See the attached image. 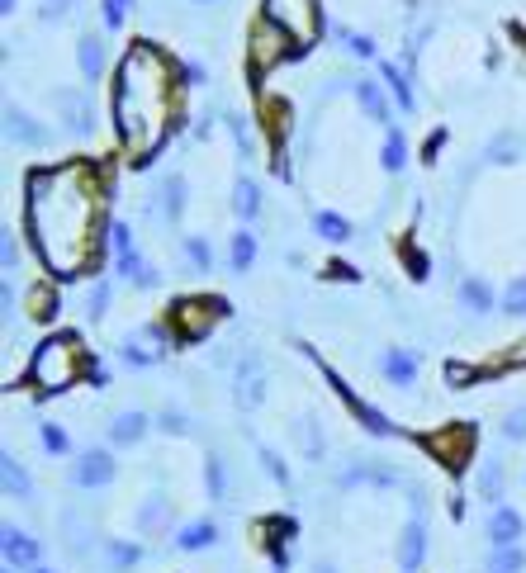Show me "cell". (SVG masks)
Here are the masks:
<instances>
[{
  "mask_svg": "<svg viewBox=\"0 0 526 573\" xmlns=\"http://www.w3.org/2000/svg\"><path fill=\"white\" fill-rule=\"evenodd\" d=\"M109 195H114L109 171L86 157L34 166L24 176V237L57 280L95 275L109 237Z\"/></svg>",
  "mask_w": 526,
  "mask_h": 573,
  "instance_id": "1",
  "label": "cell"
},
{
  "mask_svg": "<svg viewBox=\"0 0 526 573\" xmlns=\"http://www.w3.org/2000/svg\"><path fill=\"white\" fill-rule=\"evenodd\" d=\"M181 90H185L181 67L157 43H147V38L128 43V53L114 67V100H109L114 133H119L128 166H147L176 138V128H181V114H176Z\"/></svg>",
  "mask_w": 526,
  "mask_h": 573,
  "instance_id": "2",
  "label": "cell"
},
{
  "mask_svg": "<svg viewBox=\"0 0 526 573\" xmlns=\"http://www.w3.org/2000/svg\"><path fill=\"white\" fill-rule=\"evenodd\" d=\"M91 351L81 346L76 332H53L34 346V356L24 365V384L34 394H67L81 375H91Z\"/></svg>",
  "mask_w": 526,
  "mask_h": 573,
  "instance_id": "3",
  "label": "cell"
},
{
  "mask_svg": "<svg viewBox=\"0 0 526 573\" xmlns=\"http://www.w3.org/2000/svg\"><path fill=\"white\" fill-rule=\"evenodd\" d=\"M223 318H228V304H223V299H214V294H181V299L166 304L162 323L171 327L176 346H195V341L209 337Z\"/></svg>",
  "mask_w": 526,
  "mask_h": 573,
  "instance_id": "4",
  "label": "cell"
},
{
  "mask_svg": "<svg viewBox=\"0 0 526 573\" xmlns=\"http://www.w3.org/2000/svg\"><path fill=\"white\" fill-rule=\"evenodd\" d=\"M261 15L290 34L294 53H309L323 38V0H261Z\"/></svg>",
  "mask_w": 526,
  "mask_h": 573,
  "instance_id": "5",
  "label": "cell"
},
{
  "mask_svg": "<svg viewBox=\"0 0 526 573\" xmlns=\"http://www.w3.org/2000/svg\"><path fill=\"white\" fill-rule=\"evenodd\" d=\"M261 133H266V166H271L275 180H294L290 166V105L275 100V95H261Z\"/></svg>",
  "mask_w": 526,
  "mask_h": 573,
  "instance_id": "6",
  "label": "cell"
},
{
  "mask_svg": "<svg viewBox=\"0 0 526 573\" xmlns=\"http://www.w3.org/2000/svg\"><path fill=\"white\" fill-rule=\"evenodd\" d=\"M418 446L427 450V455H432L436 465L451 469V474H465V465H470L474 446H479V427H474V422H451V427L418 436Z\"/></svg>",
  "mask_w": 526,
  "mask_h": 573,
  "instance_id": "7",
  "label": "cell"
},
{
  "mask_svg": "<svg viewBox=\"0 0 526 573\" xmlns=\"http://www.w3.org/2000/svg\"><path fill=\"white\" fill-rule=\"evenodd\" d=\"M299 351H309V346H299ZM309 360L318 365V375L327 379V389L342 398V408L351 412V417H356V422H361V427L370 431V436H380V441H384V436H399V427H394V422H389V417H384L380 408H370V403H365V398L356 394V389H351V384H346V379L337 375L332 365H327V360H318V351H309Z\"/></svg>",
  "mask_w": 526,
  "mask_h": 573,
  "instance_id": "8",
  "label": "cell"
},
{
  "mask_svg": "<svg viewBox=\"0 0 526 573\" xmlns=\"http://www.w3.org/2000/svg\"><path fill=\"white\" fill-rule=\"evenodd\" d=\"M285 53H294L290 34H285L280 24H271L266 15L252 19V29H247V67H252V81H261L271 67H280Z\"/></svg>",
  "mask_w": 526,
  "mask_h": 573,
  "instance_id": "9",
  "label": "cell"
},
{
  "mask_svg": "<svg viewBox=\"0 0 526 573\" xmlns=\"http://www.w3.org/2000/svg\"><path fill=\"white\" fill-rule=\"evenodd\" d=\"M413 512L403 521L399 540H394V559H399V573H422V559H427V498H422V488H413V502H408Z\"/></svg>",
  "mask_w": 526,
  "mask_h": 573,
  "instance_id": "10",
  "label": "cell"
},
{
  "mask_svg": "<svg viewBox=\"0 0 526 573\" xmlns=\"http://www.w3.org/2000/svg\"><path fill=\"white\" fill-rule=\"evenodd\" d=\"M256 545L266 550V559H271V573H290V540L299 536V521L294 517H261L252 526Z\"/></svg>",
  "mask_w": 526,
  "mask_h": 573,
  "instance_id": "11",
  "label": "cell"
},
{
  "mask_svg": "<svg viewBox=\"0 0 526 573\" xmlns=\"http://www.w3.org/2000/svg\"><path fill=\"white\" fill-rule=\"evenodd\" d=\"M266 389H271V379H266V365L256 351H242L237 356V370H233V403L242 412H252L266 403Z\"/></svg>",
  "mask_w": 526,
  "mask_h": 573,
  "instance_id": "12",
  "label": "cell"
},
{
  "mask_svg": "<svg viewBox=\"0 0 526 573\" xmlns=\"http://www.w3.org/2000/svg\"><path fill=\"white\" fill-rule=\"evenodd\" d=\"M53 109H57V119L67 124V133H72V138H95V105H91V90L57 86V90H53Z\"/></svg>",
  "mask_w": 526,
  "mask_h": 573,
  "instance_id": "13",
  "label": "cell"
},
{
  "mask_svg": "<svg viewBox=\"0 0 526 573\" xmlns=\"http://www.w3.org/2000/svg\"><path fill=\"white\" fill-rule=\"evenodd\" d=\"M119 479V465H114V450L105 446H91V450H81L76 455V469H72V484L76 488H109Z\"/></svg>",
  "mask_w": 526,
  "mask_h": 573,
  "instance_id": "14",
  "label": "cell"
},
{
  "mask_svg": "<svg viewBox=\"0 0 526 573\" xmlns=\"http://www.w3.org/2000/svg\"><path fill=\"white\" fill-rule=\"evenodd\" d=\"M5 138L15 147H48L57 138L48 124H38L29 109H19V105H5Z\"/></svg>",
  "mask_w": 526,
  "mask_h": 573,
  "instance_id": "15",
  "label": "cell"
},
{
  "mask_svg": "<svg viewBox=\"0 0 526 573\" xmlns=\"http://www.w3.org/2000/svg\"><path fill=\"white\" fill-rule=\"evenodd\" d=\"M0 555H5V569H38L43 545L19 526H0Z\"/></svg>",
  "mask_w": 526,
  "mask_h": 573,
  "instance_id": "16",
  "label": "cell"
},
{
  "mask_svg": "<svg viewBox=\"0 0 526 573\" xmlns=\"http://www.w3.org/2000/svg\"><path fill=\"white\" fill-rule=\"evenodd\" d=\"M114 275H119V280H128L133 289H157V285H162V270L152 266V261H147L138 247L124 251V256H114Z\"/></svg>",
  "mask_w": 526,
  "mask_h": 573,
  "instance_id": "17",
  "label": "cell"
},
{
  "mask_svg": "<svg viewBox=\"0 0 526 573\" xmlns=\"http://www.w3.org/2000/svg\"><path fill=\"white\" fill-rule=\"evenodd\" d=\"M484 531H489V545H493V550H503V545H517V540H522L526 521H522V512H517V507L498 502V507L489 512V526H484Z\"/></svg>",
  "mask_w": 526,
  "mask_h": 573,
  "instance_id": "18",
  "label": "cell"
},
{
  "mask_svg": "<svg viewBox=\"0 0 526 573\" xmlns=\"http://www.w3.org/2000/svg\"><path fill=\"white\" fill-rule=\"evenodd\" d=\"M380 375L394 384V389H413V379H418V351H408V346H389L380 356Z\"/></svg>",
  "mask_w": 526,
  "mask_h": 573,
  "instance_id": "19",
  "label": "cell"
},
{
  "mask_svg": "<svg viewBox=\"0 0 526 573\" xmlns=\"http://www.w3.org/2000/svg\"><path fill=\"white\" fill-rule=\"evenodd\" d=\"M181 555H200V550H214L218 545V521L214 517H195L185 521L181 531H176V540H171Z\"/></svg>",
  "mask_w": 526,
  "mask_h": 573,
  "instance_id": "20",
  "label": "cell"
},
{
  "mask_svg": "<svg viewBox=\"0 0 526 573\" xmlns=\"http://www.w3.org/2000/svg\"><path fill=\"white\" fill-rule=\"evenodd\" d=\"M147 431H152V417L138 408H124L109 417V441H114V446H138Z\"/></svg>",
  "mask_w": 526,
  "mask_h": 573,
  "instance_id": "21",
  "label": "cell"
},
{
  "mask_svg": "<svg viewBox=\"0 0 526 573\" xmlns=\"http://www.w3.org/2000/svg\"><path fill=\"white\" fill-rule=\"evenodd\" d=\"M76 67H81V76L95 86V81L105 76V67H109L105 38H100V34H81V38H76Z\"/></svg>",
  "mask_w": 526,
  "mask_h": 573,
  "instance_id": "22",
  "label": "cell"
},
{
  "mask_svg": "<svg viewBox=\"0 0 526 573\" xmlns=\"http://www.w3.org/2000/svg\"><path fill=\"white\" fill-rule=\"evenodd\" d=\"M0 488H5V498H15V502H34V493H38L34 479H29V469L19 465L10 450L0 455Z\"/></svg>",
  "mask_w": 526,
  "mask_h": 573,
  "instance_id": "23",
  "label": "cell"
},
{
  "mask_svg": "<svg viewBox=\"0 0 526 573\" xmlns=\"http://www.w3.org/2000/svg\"><path fill=\"white\" fill-rule=\"evenodd\" d=\"M166 521H171V502H166V493H147L143 507H138V517H133V531H138V536H162Z\"/></svg>",
  "mask_w": 526,
  "mask_h": 573,
  "instance_id": "24",
  "label": "cell"
},
{
  "mask_svg": "<svg viewBox=\"0 0 526 573\" xmlns=\"http://www.w3.org/2000/svg\"><path fill=\"white\" fill-rule=\"evenodd\" d=\"M119 360L133 365V370H152V365H162V360H166V351H162V346H152L143 332H128V337L119 341Z\"/></svg>",
  "mask_w": 526,
  "mask_h": 573,
  "instance_id": "25",
  "label": "cell"
},
{
  "mask_svg": "<svg viewBox=\"0 0 526 573\" xmlns=\"http://www.w3.org/2000/svg\"><path fill=\"white\" fill-rule=\"evenodd\" d=\"M294 441H299V450H304V460H323L327 455V436H323V422L313 417V412H299L294 417Z\"/></svg>",
  "mask_w": 526,
  "mask_h": 573,
  "instance_id": "26",
  "label": "cell"
},
{
  "mask_svg": "<svg viewBox=\"0 0 526 573\" xmlns=\"http://www.w3.org/2000/svg\"><path fill=\"white\" fill-rule=\"evenodd\" d=\"M185 195H190V185H185L181 171H171V176H166L162 185H157V199H162L166 223H181V214H185Z\"/></svg>",
  "mask_w": 526,
  "mask_h": 573,
  "instance_id": "27",
  "label": "cell"
},
{
  "mask_svg": "<svg viewBox=\"0 0 526 573\" xmlns=\"http://www.w3.org/2000/svg\"><path fill=\"white\" fill-rule=\"evenodd\" d=\"M57 308H62V299H57L53 280H38V285L29 289V304H24V313H29L34 323H53Z\"/></svg>",
  "mask_w": 526,
  "mask_h": 573,
  "instance_id": "28",
  "label": "cell"
},
{
  "mask_svg": "<svg viewBox=\"0 0 526 573\" xmlns=\"http://www.w3.org/2000/svg\"><path fill=\"white\" fill-rule=\"evenodd\" d=\"M351 95H356V105H361L375 124H389V105H384L380 81H370V76H365V81H351Z\"/></svg>",
  "mask_w": 526,
  "mask_h": 573,
  "instance_id": "29",
  "label": "cell"
},
{
  "mask_svg": "<svg viewBox=\"0 0 526 573\" xmlns=\"http://www.w3.org/2000/svg\"><path fill=\"white\" fill-rule=\"evenodd\" d=\"M460 304H465V313H474V318H484V313H493V289L479 280V275H465L460 280Z\"/></svg>",
  "mask_w": 526,
  "mask_h": 573,
  "instance_id": "30",
  "label": "cell"
},
{
  "mask_svg": "<svg viewBox=\"0 0 526 573\" xmlns=\"http://www.w3.org/2000/svg\"><path fill=\"white\" fill-rule=\"evenodd\" d=\"M228 266H233V275H247V270L256 266V233L252 228H237V233L228 237Z\"/></svg>",
  "mask_w": 526,
  "mask_h": 573,
  "instance_id": "31",
  "label": "cell"
},
{
  "mask_svg": "<svg viewBox=\"0 0 526 573\" xmlns=\"http://www.w3.org/2000/svg\"><path fill=\"white\" fill-rule=\"evenodd\" d=\"M233 209L242 223H252V218H261V185H256L252 176H237L233 180Z\"/></svg>",
  "mask_w": 526,
  "mask_h": 573,
  "instance_id": "32",
  "label": "cell"
},
{
  "mask_svg": "<svg viewBox=\"0 0 526 573\" xmlns=\"http://www.w3.org/2000/svg\"><path fill=\"white\" fill-rule=\"evenodd\" d=\"M100 550H105L109 573H128L143 559V545H138V540H100Z\"/></svg>",
  "mask_w": 526,
  "mask_h": 573,
  "instance_id": "33",
  "label": "cell"
},
{
  "mask_svg": "<svg viewBox=\"0 0 526 573\" xmlns=\"http://www.w3.org/2000/svg\"><path fill=\"white\" fill-rule=\"evenodd\" d=\"M380 166H384V171H394V176H399L403 166H408V138H403V128H384Z\"/></svg>",
  "mask_w": 526,
  "mask_h": 573,
  "instance_id": "34",
  "label": "cell"
},
{
  "mask_svg": "<svg viewBox=\"0 0 526 573\" xmlns=\"http://www.w3.org/2000/svg\"><path fill=\"white\" fill-rule=\"evenodd\" d=\"M181 251H185V261H190L195 275H209V270H214V247H209V237L204 233H185Z\"/></svg>",
  "mask_w": 526,
  "mask_h": 573,
  "instance_id": "35",
  "label": "cell"
},
{
  "mask_svg": "<svg viewBox=\"0 0 526 573\" xmlns=\"http://www.w3.org/2000/svg\"><path fill=\"white\" fill-rule=\"evenodd\" d=\"M313 233L323 237V242H332V247H342V242H351V223L342 214H332V209H318L313 214Z\"/></svg>",
  "mask_w": 526,
  "mask_h": 573,
  "instance_id": "36",
  "label": "cell"
},
{
  "mask_svg": "<svg viewBox=\"0 0 526 573\" xmlns=\"http://www.w3.org/2000/svg\"><path fill=\"white\" fill-rule=\"evenodd\" d=\"M380 81L394 90L399 109H413V105H418V95H413V86H408V76H403L399 62H389V57H384V62H380Z\"/></svg>",
  "mask_w": 526,
  "mask_h": 573,
  "instance_id": "37",
  "label": "cell"
},
{
  "mask_svg": "<svg viewBox=\"0 0 526 573\" xmlns=\"http://www.w3.org/2000/svg\"><path fill=\"white\" fill-rule=\"evenodd\" d=\"M62 540H67L72 555H86V545H91V526H86V517H81L76 507L62 512Z\"/></svg>",
  "mask_w": 526,
  "mask_h": 573,
  "instance_id": "38",
  "label": "cell"
},
{
  "mask_svg": "<svg viewBox=\"0 0 526 573\" xmlns=\"http://www.w3.org/2000/svg\"><path fill=\"white\" fill-rule=\"evenodd\" d=\"M474 493H479V498H484V502H493V507L503 502V465H498V460H484V465H479V479H474Z\"/></svg>",
  "mask_w": 526,
  "mask_h": 573,
  "instance_id": "39",
  "label": "cell"
},
{
  "mask_svg": "<svg viewBox=\"0 0 526 573\" xmlns=\"http://www.w3.org/2000/svg\"><path fill=\"white\" fill-rule=\"evenodd\" d=\"M484 573H526V550H522V545L489 550V559H484Z\"/></svg>",
  "mask_w": 526,
  "mask_h": 573,
  "instance_id": "40",
  "label": "cell"
},
{
  "mask_svg": "<svg viewBox=\"0 0 526 573\" xmlns=\"http://www.w3.org/2000/svg\"><path fill=\"white\" fill-rule=\"evenodd\" d=\"M498 308H503L508 318H526V275H512L508 289L498 294Z\"/></svg>",
  "mask_w": 526,
  "mask_h": 573,
  "instance_id": "41",
  "label": "cell"
},
{
  "mask_svg": "<svg viewBox=\"0 0 526 573\" xmlns=\"http://www.w3.org/2000/svg\"><path fill=\"white\" fill-rule=\"evenodd\" d=\"M256 460H261V469H266V479H275L280 488H290V465L275 455V446H266V441H256Z\"/></svg>",
  "mask_w": 526,
  "mask_h": 573,
  "instance_id": "42",
  "label": "cell"
},
{
  "mask_svg": "<svg viewBox=\"0 0 526 573\" xmlns=\"http://www.w3.org/2000/svg\"><path fill=\"white\" fill-rule=\"evenodd\" d=\"M204 484H209V498L214 502L228 498V465H223V455H209V460H204Z\"/></svg>",
  "mask_w": 526,
  "mask_h": 573,
  "instance_id": "43",
  "label": "cell"
},
{
  "mask_svg": "<svg viewBox=\"0 0 526 573\" xmlns=\"http://www.w3.org/2000/svg\"><path fill=\"white\" fill-rule=\"evenodd\" d=\"M38 446L48 450V455H67V450H72V436H67L62 422H43V427H38Z\"/></svg>",
  "mask_w": 526,
  "mask_h": 573,
  "instance_id": "44",
  "label": "cell"
},
{
  "mask_svg": "<svg viewBox=\"0 0 526 573\" xmlns=\"http://www.w3.org/2000/svg\"><path fill=\"white\" fill-rule=\"evenodd\" d=\"M0 270H5V280H15V270H19V237H15V228H0Z\"/></svg>",
  "mask_w": 526,
  "mask_h": 573,
  "instance_id": "45",
  "label": "cell"
},
{
  "mask_svg": "<svg viewBox=\"0 0 526 573\" xmlns=\"http://www.w3.org/2000/svg\"><path fill=\"white\" fill-rule=\"evenodd\" d=\"M399 256H403V266H408V275H413V280H427V275H432V261H427V256H422V251L413 247L408 237L399 242Z\"/></svg>",
  "mask_w": 526,
  "mask_h": 573,
  "instance_id": "46",
  "label": "cell"
},
{
  "mask_svg": "<svg viewBox=\"0 0 526 573\" xmlns=\"http://www.w3.org/2000/svg\"><path fill=\"white\" fill-rule=\"evenodd\" d=\"M105 308H109V280H91V289H86V318L100 323Z\"/></svg>",
  "mask_w": 526,
  "mask_h": 573,
  "instance_id": "47",
  "label": "cell"
},
{
  "mask_svg": "<svg viewBox=\"0 0 526 573\" xmlns=\"http://www.w3.org/2000/svg\"><path fill=\"white\" fill-rule=\"evenodd\" d=\"M489 162L493 166H512L517 162V133H498L489 143Z\"/></svg>",
  "mask_w": 526,
  "mask_h": 573,
  "instance_id": "48",
  "label": "cell"
},
{
  "mask_svg": "<svg viewBox=\"0 0 526 573\" xmlns=\"http://www.w3.org/2000/svg\"><path fill=\"white\" fill-rule=\"evenodd\" d=\"M133 247H138L133 228H128L124 218H114V223H109V251H114V256H124V251H133Z\"/></svg>",
  "mask_w": 526,
  "mask_h": 573,
  "instance_id": "49",
  "label": "cell"
},
{
  "mask_svg": "<svg viewBox=\"0 0 526 573\" xmlns=\"http://www.w3.org/2000/svg\"><path fill=\"white\" fill-rule=\"evenodd\" d=\"M337 38L346 43V53H351V57H375V38H370V34H356V29H337Z\"/></svg>",
  "mask_w": 526,
  "mask_h": 573,
  "instance_id": "50",
  "label": "cell"
},
{
  "mask_svg": "<svg viewBox=\"0 0 526 573\" xmlns=\"http://www.w3.org/2000/svg\"><path fill=\"white\" fill-rule=\"evenodd\" d=\"M157 431H166V436H185V431H190V417H185L181 408H162L157 412Z\"/></svg>",
  "mask_w": 526,
  "mask_h": 573,
  "instance_id": "51",
  "label": "cell"
},
{
  "mask_svg": "<svg viewBox=\"0 0 526 573\" xmlns=\"http://www.w3.org/2000/svg\"><path fill=\"white\" fill-rule=\"evenodd\" d=\"M76 10H81V0H43V19H53V24L72 19Z\"/></svg>",
  "mask_w": 526,
  "mask_h": 573,
  "instance_id": "52",
  "label": "cell"
},
{
  "mask_svg": "<svg viewBox=\"0 0 526 573\" xmlns=\"http://www.w3.org/2000/svg\"><path fill=\"white\" fill-rule=\"evenodd\" d=\"M503 441H526V408H512L503 417Z\"/></svg>",
  "mask_w": 526,
  "mask_h": 573,
  "instance_id": "53",
  "label": "cell"
},
{
  "mask_svg": "<svg viewBox=\"0 0 526 573\" xmlns=\"http://www.w3.org/2000/svg\"><path fill=\"white\" fill-rule=\"evenodd\" d=\"M100 10H105V29H119V24H124V10H133V0H105Z\"/></svg>",
  "mask_w": 526,
  "mask_h": 573,
  "instance_id": "54",
  "label": "cell"
},
{
  "mask_svg": "<svg viewBox=\"0 0 526 573\" xmlns=\"http://www.w3.org/2000/svg\"><path fill=\"white\" fill-rule=\"evenodd\" d=\"M498 370H526V337L517 341V346H508V351H503Z\"/></svg>",
  "mask_w": 526,
  "mask_h": 573,
  "instance_id": "55",
  "label": "cell"
},
{
  "mask_svg": "<svg viewBox=\"0 0 526 573\" xmlns=\"http://www.w3.org/2000/svg\"><path fill=\"white\" fill-rule=\"evenodd\" d=\"M200 81H209V72H204L200 62H181V86H185V90H195Z\"/></svg>",
  "mask_w": 526,
  "mask_h": 573,
  "instance_id": "56",
  "label": "cell"
},
{
  "mask_svg": "<svg viewBox=\"0 0 526 573\" xmlns=\"http://www.w3.org/2000/svg\"><path fill=\"white\" fill-rule=\"evenodd\" d=\"M441 143H446V128H436L432 138H427V143H422V162H427V166H432L436 157H441Z\"/></svg>",
  "mask_w": 526,
  "mask_h": 573,
  "instance_id": "57",
  "label": "cell"
},
{
  "mask_svg": "<svg viewBox=\"0 0 526 573\" xmlns=\"http://www.w3.org/2000/svg\"><path fill=\"white\" fill-rule=\"evenodd\" d=\"M327 280H361V270L356 266H346V261H327Z\"/></svg>",
  "mask_w": 526,
  "mask_h": 573,
  "instance_id": "58",
  "label": "cell"
},
{
  "mask_svg": "<svg viewBox=\"0 0 526 573\" xmlns=\"http://www.w3.org/2000/svg\"><path fill=\"white\" fill-rule=\"evenodd\" d=\"M313 573H337V564H332V559H318V564H313Z\"/></svg>",
  "mask_w": 526,
  "mask_h": 573,
  "instance_id": "59",
  "label": "cell"
},
{
  "mask_svg": "<svg viewBox=\"0 0 526 573\" xmlns=\"http://www.w3.org/2000/svg\"><path fill=\"white\" fill-rule=\"evenodd\" d=\"M15 5L19 0H0V15H15Z\"/></svg>",
  "mask_w": 526,
  "mask_h": 573,
  "instance_id": "60",
  "label": "cell"
},
{
  "mask_svg": "<svg viewBox=\"0 0 526 573\" xmlns=\"http://www.w3.org/2000/svg\"><path fill=\"white\" fill-rule=\"evenodd\" d=\"M29 573H57V569H43V564H38V569H29Z\"/></svg>",
  "mask_w": 526,
  "mask_h": 573,
  "instance_id": "61",
  "label": "cell"
},
{
  "mask_svg": "<svg viewBox=\"0 0 526 573\" xmlns=\"http://www.w3.org/2000/svg\"><path fill=\"white\" fill-rule=\"evenodd\" d=\"M195 5H209V0H195Z\"/></svg>",
  "mask_w": 526,
  "mask_h": 573,
  "instance_id": "62",
  "label": "cell"
},
{
  "mask_svg": "<svg viewBox=\"0 0 526 573\" xmlns=\"http://www.w3.org/2000/svg\"><path fill=\"white\" fill-rule=\"evenodd\" d=\"M5 573H15V569H5Z\"/></svg>",
  "mask_w": 526,
  "mask_h": 573,
  "instance_id": "63",
  "label": "cell"
}]
</instances>
